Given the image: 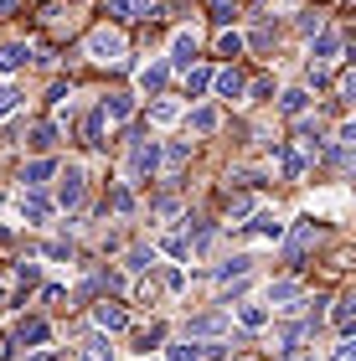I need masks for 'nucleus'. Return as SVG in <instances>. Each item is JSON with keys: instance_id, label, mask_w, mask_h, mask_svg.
I'll list each match as a JSON object with an SVG mask.
<instances>
[{"instance_id": "obj_1", "label": "nucleus", "mask_w": 356, "mask_h": 361, "mask_svg": "<svg viewBox=\"0 0 356 361\" xmlns=\"http://www.w3.org/2000/svg\"><path fill=\"white\" fill-rule=\"evenodd\" d=\"M160 171V145L155 140H135V145H129V180H150Z\"/></svg>"}, {"instance_id": "obj_2", "label": "nucleus", "mask_w": 356, "mask_h": 361, "mask_svg": "<svg viewBox=\"0 0 356 361\" xmlns=\"http://www.w3.org/2000/svg\"><path fill=\"white\" fill-rule=\"evenodd\" d=\"M88 57L93 62H124V37H119V31H93V37H88Z\"/></svg>"}, {"instance_id": "obj_3", "label": "nucleus", "mask_w": 356, "mask_h": 361, "mask_svg": "<svg viewBox=\"0 0 356 361\" xmlns=\"http://www.w3.org/2000/svg\"><path fill=\"white\" fill-rule=\"evenodd\" d=\"M320 243V227L315 222H295V233H289V243H284V258L289 264H305V253H310Z\"/></svg>"}, {"instance_id": "obj_4", "label": "nucleus", "mask_w": 356, "mask_h": 361, "mask_svg": "<svg viewBox=\"0 0 356 361\" xmlns=\"http://www.w3.org/2000/svg\"><path fill=\"white\" fill-rule=\"evenodd\" d=\"M21 217L26 222H47V217H52V202L42 196V186H26L21 191Z\"/></svg>"}, {"instance_id": "obj_5", "label": "nucleus", "mask_w": 356, "mask_h": 361, "mask_svg": "<svg viewBox=\"0 0 356 361\" xmlns=\"http://www.w3.org/2000/svg\"><path fill=\"white\" fill-rule=\"evenodd\" d=\"M191 57H197V31H176V42H171V62H176V68H191Z\"/></svg>"}, {"instance_id": "obj_6", "label": "nucleus", "mask_w": 356, "mask_h": 361, "mask_svg": "<svg viewBox=\"0 0 356 361\" xmlns=\"http://www.w3.org/2000/svg\"><path fill=\"white\" fill-rule=\"evenodd\" d=\"M93 320H99V331H124V325H129V315H124V305H99V310H93Z\"/></svg>"}, {"instance_id": "obj_7", "label": "nucleus", "mask_w": 356, "mask_h": 361, "mask_svg": "<svg viewBox=\"0 0 356 361\" xmlns=\"http://www.w3.org/2000/svg\"><path fill=\"white\" fill-rule=\"evenodd\" d=\"M26 62H31V47H21V42L0 47V73H21Z\"/></svg>"}, {"instance_id": "obj_8", "label": "nucleus", "mask_w": 356, "mask_h": 361, "mask_svg": "<svg viewBox=\"0 0 356 361\" xmlns=\"http://www.w3.org/2000/svg\"><path fill=\"white\" fill-rule=\"evenodd\" d=\"M129 114H135V98H129V93H109V98H104V119H114V124H124Z\"/></svg>"}, {"instance_id": "obj_9", "label": "nucleus", "mask_w": 356, "mask_h": 361, "mask_svg": "<svg viewBox=\"0 0 356 361\" xmlns=\"http://www.w3.org/2000/svg\"><path fill=\"white\" fill-rule=\"evenodd\" d=\"M212 88H217L222 98H243V73H238V68H222V73H212Z\"/></svg>"}, {"instance_id": "obj_10", "label": "nucleus", "mask_w": 356, "mask_h": 361, "mask_svg": "<svg viewBox=\"0 0 356 361\" xmlns=\"http://www.w3.org/2000/svg\"><path fill=\"white\" fill-rule=\"evenodd\" d=\"M57 196H62V207H78V202H83V171H68V176H62Z\"/></svg>"}, {"instance_id": "obj_11", "label": "nucleus", "mask_w": 356, "mask_h": 361, "mask_svg": "<svg viewBox=\"0 0 356 361\" xmlns=\"http://www.w3.org/2000/svg\"><path fill=\"white\" fill-rule=\"evenodd\" d=\"M16 341H21V346H42V341H47V320H37V315L21 320V325H16Z\"/></svg>"}, {"instance_id": "obj_12", "label": "nucleus", "mask_w": 356, "mask_h": 361, "mask_svg": "<svg viewBox=\"0 0 356 361\" xmlns=\"http://www.w3.org/2000/svg\"><path fill=\"white\" fill-rule=\"evenodd\" d=\"M228 331V315H197L186 325V336H222Z\"/></svg>"}, {"instance_id": "obj_13", "label": "nucleus", "mask_w": 356, "mask_h": 361, "mask_svg": "<svg viewBox=\"0 0 356 361\" xmlns=\"http://www.w3.org/2000/svg\"><path fill=\"white\" fill-rule=\"evenodd\" d=\"M26 145H31V150H52V145H57V124H31Z\"/></svg>"}, {"instance_id": "obj_14", "label": "nucleus", "mask_w": 356, "mask_h": 361, "mask_svg": "<svg viewBox=\"0 0 356 361\" xmlns=\"http://www.w3.org/2000/svg\"><path fill=\"white\" fill-rule=\"evenodd\" d=\"M248 233H253V238H279V233H284V222L274 217V212H258V217L248 222Z\"/></svg>"}, {"instance_id": "obj_15", "label": "nucleus", "mask_w": 356, "mask_h": 361, "mask_svg": "<svg viewBox=\"0 0 356 361\" xmlns=\"http://www.w3.org/2000/svg\"><path fill=\"white\" fill-rule=\"evenodd\" d=\"M336 52H341V37L336 31H315V62H336Z\"/></svg>"}, {"instance_id": "obj_16", "label": "nucleus", "mask_w": 356, "mask_h": 361, "mask_svg": "<svg viewBox=\"0 0 356 361\" xmlns=\"http://www.w3.org/2000/svg\"><path fill=\"white\" fill-rule=\"evenodd\" d=\"M248 274H253V258H248V253H238L233 264H222V269H217L222 284H233V279H248Z\"/></svg>"}, {"instance_id": "obj_17", "label": "nucleus", "mask_w": 356, "mask_h": 361, "mask_svg": "<svg viewBox=\"0 0 356 361\" xmlns=\"http://www.w3.org/2000/svg\"><path fill=\"white\" fill-rule=\"evenodd\" d=\"M166 88V62H155V68H140V93H160Z\"/></svg>"}, {"instance_id": "obj_18", "label": "nucleus", "mask_w": 356, "mask_h": 361, "mask_svg": "<svg viewBox=\"0 0 356 361\" xmlns=\"http://www.w3.org/2000/svg\"><path fill=\"white\" fill-rule=\"evenodd\" d=\"M289 300H300V284H295V279H279V284H269V305H284V310H289Z\"/></svg>"}, {"instance_id": "obj_19", "label": "nucleus", "mask_w": 356, "mask_h": 361, "mask_svg": "<svg viewBox=\"0 0 356 361\" xmlns=\"http://www.w3.org/2000/svg\"><path fill=\"white\" fill-rule=\"evenodd\" d=\"M207 88H212V73H207V68H197V62H191V68H186V93L197 98V93H207Z\"/></svg>"}, {"instance_id": "obj_20", "label": "nucleus", "mask_w": 356, "mask_h": 361, "mask_svg": "<svg viewBox=\"0 0 356 361\" xmlns=\"http://www.w3.org/2000/svg\"><path fill=\"white\" fill-rule=\"evenodd\" d=\"M52 171H57L52 160H31V166H21V180H26V186H42V180L52 176Z\"/></svg>"}, {"instance_id": "obj_21", "label": "nucleus", "mask_w": 356, "mask_h": 361, "mask_svg": "<svg viewBox=\"0 0 356 361\" xmlns=\"http://www.w3.org/2000/svg\"><path fill=\"white\" fill-rule=\"evenodd\" d=\"M83 361H114V346L104 336H93V341H83Z\"/></svg>"}, {"instance_id": "obj_22", "label": "nucleus", "mask_w": 356, "mask_h": 361, "mask_svg": "<svg viewBox=\"0 0 356 361\" xmlns=\"http://www.w3.org/2000/svg\"><path fill=\"white\" fill-rule=\"evenodd\" d=\"M305 104H310V93H305V88H289V93L279 98V109H284V114H305Z\"/></svg>"}, {"instance_id": "obj_23", "label": "nucleus", "mask_w": 356, "mask_h": 361, "mask_svg": "<svg viewBox=\"0 0 356 361\" xmlns=\"http://www.w3.org/2000/svg\"><path fill=\"white\" fill-rule=\"evenodd\" d=\"M191 129H197V135H212L217 129V109H197L191 114Z\"/></svg>"}, {"instance_id": "obj_24", "label": "nucleus", "mask_w": 356, "mask_h": 361, "mask_svg": "<svg viewBox=\"0 0 356 361\" xmlns=\"http://www.w3.org/2000/svg\"><path fill=\"white\" fill-rule=\"evenodd\" d=\"M238 320L248 325V331H258V325L269 320V310H264V305H243V310H238Z\"/></svg>"}, {"instance_id": "obj_25", "label": "nucleus", "mask_w": 356, "mask_h": 361, "mask_svg": "<svg viewBox=\"0 0 356 361\" xmlns=\"http://www.w3.org/2000/svg\"><path fill=\"white\" fill-rule=\"evenodd\" d=\"M217 52H222V57H243V37H238V31H222V37H217Z\"/></svg>"}, {"instance_id": "obj_26", "label": "nucleus", "mask_w": 356, "mask_h": 361, "mask_svg": "<svg viewBox=\"0 0 356 361\" xmlns=\"http://www.w3.org/2000/svg\"><path fill=\"white\" fill-rule=\"evenodd\" d=\"M160 341H166V325H150V331H140V336H135V346H140V351H150V346H160Z\"/></svg>"}, {"instance_id": "obj_27", "label": "nucleus", "mask_w": 356, "mask_h": 361, "mask_svg": "<svg viewBox=\"0 0 356 361\" xmlns=\"http://www.w3.org/2000/svg\"><path fill=\"white\" fill-rule=\"evenodd\" d=\"M99 135H104V114H88L83 119V145H99Z\"/></svg>"}, {"instance_id": "obj_28", "label": "nucleus", "mask_w": 356, "mask_h": 361, "mask_svg": "<svg viewBox=\"0 0 356 361\" xmlns=\"http://www.w3.org/2000/svg\"><path fill=\"white\" fill-rule=\"evenodd\" d=\"M145 269H155V253L150 248H135V253H129V274H145Z\"/></svg>"}, {"instance_id": "obj_29", "label": "nucleus", "mask_w": 356, "mask_h": 361, "mask_svg": "<svg viewBox=\"0 0 356 361\" xmlns=\"http://www.w3.org/2000/svg\"><path fill=\"white\" fill-rule=\"evenodd\" d=\"M166 356L171 361H202V346H191V336H186V346H171Z\"/></svg>"}, {"instance_id": "obj_30", "label": "nucleus", "mask_w": 356, "mask_h": 361, "mask_svg": "<svg viewBox=\"0 0 356 361\" xmlns=\"http://www.w3.org/2000/svg\"><path fill=\"white\" fill-rule=\"evenodd\" d=\"M186 155H191V150H186V145H181V140H176V145H171V150H166V166H171V171H181V166H186Z\"/></svg>"}, {"instance_id": "obj_31", "label": "nucleus", "mask_w": 356, "mask_h": 361, "mask_svg": "<svg viewBox=\"0 0 356 361\" xmlns=\"http://www.w3.org/2000/svg\"><path fill=\"white\" fill-rule=\"evenodd\" d=\"M248 212H253V196H233L228 217H233V222H243V217H248Z\"/></svg>"}, {"instance_id": "obj_32", "label": "nucleus", "mask_w": 356, "mask_h": 361, "mask_svg": "<svg viewBox=\"0 0 356 361\" xmlns=\"http://www.w3.org/2000/svg\"><path fill=\"white\" fill-rule=\"evenodd\" d=\"M109 207H114V212H129V207H135V202H129V186H114V191H109Z\"/></svg>"}, {"instance_id": "obj_33", "label": "nucleus", "mask_w": 356, "mask_h": 361, "mask_svg": "<svg viewBox=\"0 0 356 361\" xmlns=\"http://www.w3.org/2000/svg\"><path fill=\"white\" fill-rule=\"evenodd\" d=\"M109 16H114V21H129V16H135V0H109Z\"/></svg>"}, {"instance_id": "obj_34", "label": "nucleus", "mask_w": 356, "mask_h": 361, "mask_svg": "<svg viewBox=\"0 0 356 361\" xmlns=\"http://www.w3.org/2000/svg\"><path fill=\"white\" fill-rule=\"evenodd\" d=\"M176 114H181L176 104H155V114H150V119H155V124H176Z\"/></svg>"}, {"instance_id": "obj_35", "label": "nucleus", "mask_w": 356, "mask_h": 361, "mask_svg": "<svg viewBox=\"0 0 356 361\" xmlns=\"http://www.w3.org/2000/svg\"><path fill=\"white\" fill-rule=\"evenodd\" d=\"M16 284H21V289L37 284V264H16Z\"/></svg>"}, {"instance_id": "obj_36", "label": "nucleus", "mask_w": 356, "mask_h": 361, "mask_svg": "<svg viewBox=\"0 0 356 361\" xmlns=\"http://www.w3.org/2000/svg\"><path fill=\"white\" fill-rule=\"evenodd\" d=\"M166 253L171 258H186V238H166Z\"/></svg>"}, {"instance_id": "obj_37", "label": "nucleus", "mask_w": 356, "mask_h": 361, "mask_svg": "<svg viewBox=\"0 0 356 361\" xmlns=\"http://www.w3.org/2000/svg\"><path fill=\"white\" fill-rule=\"evenodd\" d=\"M336 361H356V341H346V346H336Z\"/></svg>"}, {"instance_id": "obj_38", "label": "nucleus", "mask_w": 356, "mask_h": 361, "mask_svg": "<svg viewBox=\"0 0 356 361\" xmlns=\"http://www.w3.org/2000/svg\"><path fill=\"white\" fill-rule=\"evenodd\" d=\"M11 109H16V93H11V88H0V114H11Z\"/></svg>"}, {"instance_id": "obj_39", "label": "nucleus", "mask_w": 356, "mask_h": 361, "mask_svg": "<svg viewBox=\"0 0 356 361\" xmlns=\"http://www.w3.org/2000/svg\"><path fill=\"white\" fill-rule=\"evenodd\" d=\"M341 140H346V145H356V124H346V129H341Z\"/></svg>"}, {"instance_id": "obj_40", "label": "nucleus", "mask_w": 356, "mask_h": 361, "mask_svg": "<svg viewBox=\"0 0 356 361\" xmlns=\"http://www.w3.org/2000/svg\"><path fill=\"white\" fill-rule=\"evenodd\" d=\"M346 98H351V104H356V73L346 78Z\"/></svg>"}, {"instance_id": "obj_41", "label": "nucleus", "mask_w": 356, "mask_h": 361, "mask_svg": "<svg viewBox=\"0 0 356 361\" xmlns=\"http://www.w3.org/2000/svg\"><path fill=\"white\" fill-rule=\"evenodd\" d=\"M289 361H315V356H305V351H289Z\"/></svg>"}, {"instance_id": "obj_42", "label": "nucleus", "mask_w": 356, "mask_h": 361, "mask_svg": "<svg viewBox=\"0 0 356 361\" xmlns=\"http://www.w3.org/2000/svg\"><path fill=\"white\" fill-rule=\"evenodd\" d=\"M351 300H356V294H351Z\"/></svg>"}]
</instances>
